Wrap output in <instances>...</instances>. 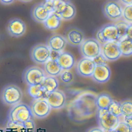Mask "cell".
<instances>
[{"label":"cell","instance_id":"603a6c76","mask_svg":"<svg viewBox=\"0 0 132 132\" xmlns=\"http://www.w3.org/2000/svg\"><path fill=\"white\" fill-rule=\"evenodd\" d=\"M118 43L122 56L127 57L132 55V40L126 37Z\"/></svg>","mask_w":132,"mask_h":132},{"label":"cell","instance_id":"7a4b0ae2","mask_svg":"<svg viewBox=\"0 0 132 132\" xmlns=\"http://www.w3.org/2000/svg\"><path fill=\"white\" fill-rule=\"evenodd\" d=\"M96 115L100 127L105 131L114 130L120 122L119 118L110 113L107 109H98Z\"/></svg>","mask_w":132,"mask_h":132},{"label":"cell","instance_id":"f1b7e54d","mask_svg":"<svg viewBox=\"0 0 132 132\" xmlns=\"http://www.w3.org/2000/svg\"><path fill=\"white\" fill-rule=\"evenodd\" d=\"M129 24V23L126 22L123 20L119 21L117 23H116L119 34V42L126 38V33Z\"/></svg>","mask_w":132,"mask_h":132},{"label":"cell","instance_id":"3957f363","mask_svg":"<svg viewBox=\"0 0 132 132\" xmlns=\"http://www.w3.org/2000/svg\"><path fill=\"white\" fill-rule=\"evenodd\" d=\"M79 51L83 57L93 59L101 54V44L94 38H86L79 46Z\"/></svg>","mask_w":132,"mask_h":132},{"label":"cell","instance_id":"52a82bcc","mask_svg":"<svg viewBox=\"0 0 132 132\" xmlns=\"http://www.w3.org/2000/svg\"><path fill=\"white\" fill-rule=\"evenodd\" d=\"M33 114L31 108L27 105L20 104L16 105L10 111V120L21 124H23L31 119Z\"/></svg>","mask_w":132,"mask_h":132},{"label":"cell","instance_id":"ac0fdd59","mask_svg":"<svg viewBox=\"0 0 132 132\" xmlns=\"http://www.w3.org/2000/svg\"><path fill=\"white\" fill-rule=\"evenodd\" d=\"M67 44L64 36L59 34H54L48 38L46 45L51 50L62 52L67 47Z\"/></svg>","mask_w":132,"mask_h":132},{"label":"cell","instance_id":"5b68a950","mask_svg":"<svg viewBox=\"0 0 132 132\" xmlns=\"http://www.w3.org/2000/svg\"><path fill=\"white\" fill-rule=\"evenodd\" d=\"M96 37L101 45L109 42H119V34L116 24L108 23L102 26L97 32Z\"/></svg>","mask_w":132,"mask_h":132},{"label":"cell","instance_id":"e575fe53","mask_svg":"<svg viewBox=\"0 0 132 132\" xmlns=\"http://www.w3.org/2000/svg\"><path fill=\"white\" fill-rule=\"evenodd\" d=\"M126 37L132 40V23L129 24L126 33Z\"/></svg>","mask_w":132,"mask_h":132},{"label":"cell","instance_id":"30bf717a","mask_svg":"<svg viewBox=\"0 0 132 132\" xmlns=\"http://www.w3.org/2000/svg\"><path fill=\"white\" fill-rule=\"evenodd\" d=\"M96 67L93 59L82 57L75 64L76 71L78 75L83 77L92 76Z\"/></svg>","mask_w":132,"mask_h":132},{"label":"cell","instance_id":"f35d334b","mask_svg":"<svg viewBox=\"0 0 132 132\" xmlns=\"http://www.w3.org/2000/svg\"><path fill=\"white\" fill-rule=\"evenodd\" d=\"M118 1L121 5L124 6L132 5V0H118Z\"/></svg>","mask_w":132,"mask_h":132},{"label":"cell","instance_id":"277c9868","mask_svg":"<svg viewBox=\"0 0 132 132\" xmlns=\"http://www.w3.org/2000/svg\"><path fill=\"white\" fill-rule=\"evenodd\" d=\"M123 7L116 0H107L102 7L104 15L112 21H118L122 18Z\"/></svg>","mask_w":132,"mask_h":132},{"label":"cell","instance_id":"5bb4252c","mask_svg":"<svg viewBox=\"0 0 132 132\" xmlns=\"http://www.w3.org/2000/svg\"><path fill=\"white\" fill-rule=\"evenodd\" d=\"M52 12L44 3L37 4L31 11V16L34 20L38 23H44Z\"/></svg>","mask_w":132,"mask_h":132},{"label":"cell","instance_id":"ee69618b","mask_svg":"<svg viewBox=\"0 0 132 132\" xmlns=\"http://www.w3.org/2000/svg\"><path fill=\"white\" fill-rule=\"evenodd\" d=\"M0 132H4V131H3V130H2V129H0Z\"/></svg>","mask_w":132,"mask_h":132},{"label":"cell","instance_id":"8fae6325","mask_svg":"<svg viewBox=\"0 0 132 132\" xmlns=\"http://www.w3.org/2000/svg\"><path fill=\"white\" fill-rule=\"evenodd\" d=\"M101 54L107 61H115L121 56V52L117 42H109L101 45Z\"/></svg>","mask_w":132,"mask_h":132},{"label":"cell","instance_id":"4fadbf2b","mask_svg":"<svg viewBox=\"0 0 132 132\" xmlns=\"http://www.w3.org/2000/svg\"><path fill=\"white\" fill-rule=\"evenodd\" d=\"M26 25L20 19L14 18L7 23L6 30L9 35L12 37L18 38L22 36L26 32Z\"/></svg>","mask_w":132,"mask_h":132},{"label":"cell","instance_id":"6da1fadb","mask_svg":"<svg viewBox=\"0 0 132 132\" xmlns=\"http://www.w3.org/2000/svg\"><path fill=\"white\" fill-rule=\"evenodd\" d=\"M97 95L90 91L80 93L70 104L68 112L70 118L76 122H81L96 113Z\"/></svg>","mask_w":132,"mask_h":132},{"label":"cell","instance_id":"d590c367","mask_svg":"<svg viewBox=\"0 0 132 132\" xmlns=\"http://www.w3.org/2000/svg\"><path fill=\"white\" fill-rule=\"evenodd\" d=\"M61 53V52L51 50V54H50V59L57 61Z\"/></svg>","mask_w":132,"mask_h":132},{"label":"cell","instance_id":"7c38bea8","mask_svg":"<svg viewBox=\"0 0 132 132\" xmlns=\"http://www.w3.org/2000/svg\"><path fill=\"white\" fill-rule=\"evenodd\" d=\"M64 37L68 44L73 47H79L86 39L84 32L76 27H71L67 30Z\"/></svg>","mask_w":132,"mask_h":132},{"label":"cell","instance_id":"ffe728a7","mask_svg":"<svg viewBox=\"0 0 132 132\" xmlns=\"http://www.w3.org/2000/svg\"><path fill=\"white\" fill-rule=\"evenodd\" d=\"M62 71L56 60L49 59L44 64V71L49 76H59Z\"/></svg>","mask_w":132,"mask_h":132},{"label":"cell","instance_id":"d6986e66","mask_svg":"<svg viewBox=\"0 0 132 132\" xmlns=\"http://www.w3.org/2000/svg\"><path fill=\"white\" fill-rule=\"evenodd\" d=\"M57 61L62 70H71L76 64L74 55L69 51L62 52Z\"/></svg>","mask_w":132,"mask_h":132},{"label":"cell","instance_id":"9c48e42d","mask_svg":"<svg viewBox=\"0 0 132 132\" xmlns=\"http://www.w3.org/2000/svg\"><path fill=\"white\" fill-rule=\"evenodd\" d=\"M3 102L10 105L18 104L22 97L21 89L16 85H10L6 86L2 93Z\"/></svg>","mask_w":132,"mask_h":132},{"label":"cell","instance_id":"9a60e30c","mask_svg":"<svg viewBox=\"0 0 132 132\" xmlns=\"http://www.w3.org/2000/svg\"><path fill=\"white\" fill-rule=\"evenodd\" d=\"M33 115L38 118L43 119L47 117L51 111V108L45 98L37 99L32 106Z\"/></svg>","mask_w":132,"mask_h":132},{"label":"cell","instance_id":"d4e9b609","mask_svg":"<svg viewBox=\"0 0 132 132\" xmlns=\"http://www.w3.org/2000/svg\"><path fill=\"white\" fill-rule=\"evenodd\" d=\"M112 99L111 97L107 93H101L97 95L96 105L98 109H107Z\"/></svg>","mask_w":132,"mask_h":132},{"label":"cell","instance_id":"7bdbcfd3","mask_svg":"<svg viewBox=\"0 0 132 132\" xmlns=\"http://www.w3.org/2000/svg\"><path fill=\"white\" fill-rule=\"evenodd\" d=\"M105 132H116L114 131V130H110V131H105Z\"/></svg>","mask_w":132,"mask_h":132},{"label":"cell","instance_id":"cb8c5ba5","mask_svg":"<svg viewBox=\"0 0 132 132\" xmlns=\"http://www.w3.org/2000/svg\"><path fill=\"white\" fill-rule=\"evenodd\" d=\"M28 93L32 98L37 100L46 96V94L43 89L42 85L30 86L28 88Z\"/></svg>","mask_w":132,"mask_h":132},{"label":"cell","instance_id":"83f0119b","mask_svg":"<svg viewBox=\"0 0 132 132\" xmlns=\"http://www.w3.org/2000/svg\"><path fill=\"white\" fill-rule=\"evenodd\" d=\"M122 114L123 117L132 116V100H126L121 102Z\"/></svg>","mask_w":132,"mask_h":132},{"label":"cell","instance_id":"2e32d148","mask_svg":"<svg viewBox=\"0 0 132 132\" xmlns=\"http://www.w3.org/2000/svg\"><path fill=\"white\" fill-rule=\"evenodd\" d=\"M45 99L50 107L55 109L63 108L66 103V96L64 93L57 89L48 94Z\"/></svg>","mask_w":132,"mask_h":132},{"label":"cell","instance_id":"484cf974","mask_svg":"<svg viewBox=\"0 0 132 132\" xmlns=\"http://www.w3.org/2000/svg\"><path fill=\"white\" fill-rule=\"evenodd\" d=\"M59 76L61 81L65 85L72 84L74 81V75L70 70H63Z\"/></svg>","mask_w":132,"mask_h":132},{"label":"cell","instance_id":"44dd1931","mask_svg":"<svg viewBox=\"0 0 132 132\" xmlns=\"http://www.w3.org/2000/svg\"><path fill=\"white\" fill-rule=\"evenodd\" d=\"M41 85L47 96L48 94L57 89L59 83L55 77L48 76L45 77Z\"/></svg>","mask_w":132,"mask_h":132},{"label":"cell","instance_id":"1f68e13d","mask_svg":"<svg viewBox=\"0 0 132 132\" xmlns=\"http://www.w3.org/2000/svg\"><path fill=\"white\" fill-rule=\"evenodd\" d=\"M114 130L116 132H132L130 128L124 121H120Z\"/></svg>","mask_w":132,"mask_h":132},{"label":"cell","instance_id":"8992f818","mask_svg":"<svg viewBox=\"0 0 132 132\" xmlns=\"http://www.w3.org/2000/svg\"><path fill=\"white\" fill-rule=\"evenodd\" d=\"M46 77L45 71L37 66H30L26 69L23 78L29 86L40 85Z\"/></svg>","mask_w":132,"mask_h":132},{"label":"cell","instance_id":"4dcf8cb0","mask_svg":"<svg viewBox=\"0 0 132 132\" xmlns=\"http://www.w3.org/2000/svg\"><path fill=\"white\" fill-rule=\"evenodd\" d=\"M122 18L126 22L129 24L132 23V5L125 6L123 8Z\"/></svg>","mask_w":132,"mask_h":132},{"label":"cell","instance_id":"7402d4cb","mask_svg":"<svg viewBox=\"0 0 132 132\" xmlns=\"http://www.w3.org/2000/svg\"><path fill=\"white\" fill-rule=\"evenodd\" d=\"M61 19L54 13H51L43 23L45 28L49 31H56L61 26Z\"/></svg>","mask_w":132,"mask_h":132},{"label":"cell","instance_id":"e0dca14e","mask_svg":"<svg viewBox=\"0 0 132 132\" xmlns=\"http://www.w3.org/2000/svg\"><path fill=\"white\" fill-rule=\"evenodd\" d=\"M111 70L107 64L96 65V67L91 77L93 80L99 84L108 82L111 77Z\"/></svg>","mask_w":132,"mask_h":132},{"label":"cell","instance_id":"b9f144b4","mask_svg":"<svg viewBox=\"0 0 132 132\" xmlns=\"http://www.w3.org/2000/svg\"><path fill=\"white\" fill-rule=\"evenodd\" d=\"M46 1H51V2H53V1H59V0H45ZM65 1V0H64Z\"/></svg>","mask_w":132,"mask_h":132},{"label":"cell","instance_id":"8d00e7d4","mask_svg":"<svg viewBox=\"0 0 132 132\" xmlns=\"http://www.w3.org/2000/svg\"><path fill=\"white\" fill-rule=\"evenodd\" d=\"M124 122H125L132 130V116L130 117H123Z\"/></svg>","mask_w":132,"mask_h":132},{"label":"cell","instance_id":"74e56055","mask_svg":"<svg viewBox=\"0 0 132 132\" xmlns=\"http://www.w3.org/2000/svg\"><path fill=\"white\" fill-rule=\"evenodd\" d=\"M86 132H105L100 127H93L89 128Z\"/></svg>","mask_w":132,"mask_h":132},{"label":"cell","instance_id":"836d02e7","mask_svg":"<svg viewBox=\"0 0 132 132\" xmlns=\"http://www.w3.org/2000/svg\"><path fill=\"white\" fill-rule=\"evenodd\" d=\"M22 124L27 131H31L33 130L35 127L34 122L31 119L27 121Z\"/></svg>","mask_w":132,"mask_h":132},{"label":"cell","instance_id":"ba28073f","mask_svg":"<svg viewBox=\"0 0 132 132\" xmlns=\"http://www.w3.org/2000/svg\"><path fill=\"white\" fill-rule=\"evenodd\" d=\"M51 50L47 45L38 44L30 50V57L32 61L37 64H44L50 59Z\"/></svg>","mask_w":132,"mask_h":132},{"label":"cell","instance_id":"ab89813d","mask_svg":"<svg viewBox=\"0 0 132 132\" xmlns=\"http://www.w3.org/2000/svg\"><path fill=\"white\" fill-rule=\"evenodd\" d=\"M16 0H0V3L5 5H9L13 3Z\"/></svg>","mask_w":132,"mask_h":132},{"label":"cell","instance_id":"60d3db41","mask_svg":"<svg viewBox=\"0 0 132 132\" xmlns=\"http://www.w3.org/2000/svg\"><path fill=\"white\" fill-rule=\"evenodd\" d=\"M21 2H25V3H28V2H30L31 1H32L33 0H19Z\"/></svg>","mask_w":132,"mask_h":132},{"label":"cell","instance_id":"4316f807","mask_svg":"<svg viewBox=\"0 0 132 132\" xmlns=\"http://www.w3.org/2000/svg\"><path fill=\"white\" fill-rule=\"evenodd\" d=\"M107 109L110 113L115 116L119 117L122 116L121 103L117 101L112 100Z\"/></svg>","mask_w":132,"mask_h":132},{"label":"cell","instance_id":"d6a6232c","mask_svg":"<svg viewBox=\"0 0 132 132\" xmlns=\"http://www.w3.org/2000/svg\"><path fill=\"white\" fill-rule=\"evenodd\" d=\"M96 65H106L107 64L108 61L104 57V56L100 54L98 56L95 57L93 59Z\"/></svg>","mask_w":132,"mask_h":132},{"label":"cell","instance_id":"f546056e","mask_svg":"<svg viewBox=\"0 0 132 132\" xmlns=\"http://www.w3.org/2000/svg\"><path fill=\"white\" fill-rule=\"evenodd\" d=\"M7 132H28L22 124L9 121L7 125Z\"/></svg>","mask_w":132,"mask_h":132}]
</instances>
